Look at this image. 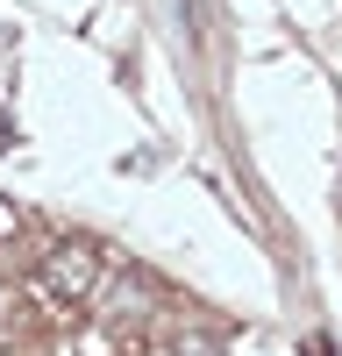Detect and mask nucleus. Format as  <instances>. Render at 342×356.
Segmentation results:
<instances>
[{
    "instance_id": "obj_1",
    "label": "nucleus",
    "mask_w": 342,
    "mask_h": 356,
    "mask_svg": "<svg viewBox=\"0 0 342 356\" xmlns=\"http://www.w3.org/2000/svg\"><path fill=\"white\" fill-rule=\"evenodd\" d=\"M100 278H107V264H100L93 243H50L43 264H36V292L50 307H86L100 292Z\"/></svg>"
}]
</instances>
